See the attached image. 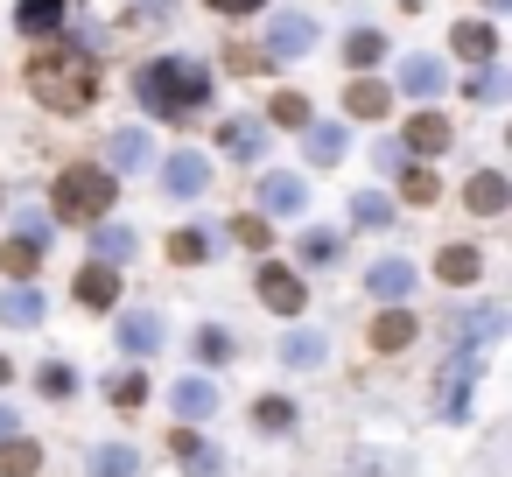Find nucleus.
<instances>
[{
	"instance_id": "12",
	"label": "nucleus",
	"mask_w": 512,
	"mask_h": 477,
	"mask_svg": "<svg viewBox=\"0 0 512 477\" xmlns=\"http://www.w3.org/2000/svg\"><path fill=\"white\" fill-rule=\"evenodd\" d=\"M456 57L491 64V57H498V29H491V22H463V29H456Z\"/></svg>"
},
{
	"instance_id": "26",
	"label": "nucleus",
	"mask_w": 512,
	"mask_h": 477,
	"mask_svg": "<svg viewBox=\"0 0 512 477\" xmlns=\"http://www.w3.org/2000/svg\"><path fill=\"white\" fill-rule=\"evenodd\" d=\"M36 386H43V400H71V393H78V372H71V365H43Z\"/></svg>"
},
{
	"instance_id": "34",
	"label": "nucleus",
	"mask_w": 512,
	"mask_h": 477,
	"mask_svg": "<svg viewBox=\"0 0 512 477\" xmlns=\"http://www.w3.org/2000/svg\"><path fill=\"white\" fill-rule=\"evenodd\" d=\"M274 120L302 127V120H309V99H302V92H281V99H274Z\"/></svg>"
},
{
	"instance_id": "15",
	"label": "nucleus",
	"mask_w": 512,
	"mask_h": 477,
	"mask_svg": "<svg viewBox=\"0 0 512 477\" xmlns=\"http://www.w3.org/2000/svg\"><path fill=\"white\" fill-rule=\"evenodd\" d=\"M36 470H43V449L36 442H22V435L0 442V477H36Z\"/></svg>"
},
{
	"instance_id": "27",
	"label": "nucleus",
	"mask_w": 512,
	"mask_h": 477,
	"mask_svg": "<svg viewBox=\"0 0 512 477\" xmlns=\"http://www.w3.org/2000/svg\"><path fill=\"white\" fill-rule=\"evenodd\" d=\"M134 470H141L134 449H99V456H92V477H134Z\"/></svg>"
},
{
	"instance_id": "42",
	"label": "nucleus",
	"mask_w": 512,
	"mask_h": 477,
	"mask_svg": "<svg viewBox=\"0 0 512 477\" xmlns=\"http://www.w3.org/2000/svg\"><path fill=\"white\" fill-rule=\"evenodd\" d=\"M15 435V407H0V442H8Z\"/></svg>"
},
{
	"instance_id": "43",
	"label": "nucleus",
	"mask_w": 512,
	"mask_h": 477,
	"mask_svg": "<svg viewBox=\"0 0 512 477\" xmlns=\"http://www.w3.org/2000/svg\"><path fill=\"white\" fill-rule=\"evenodd\" d=\"M0 386H8V358H0Z\"/></svg>"
},
{
	"instance_id": "30",
	"label": "nucleus",
	"mask_w": 512,
	"mask_h": 477,
	"mask_svg": "<svg viewBox=\"0 0 512 477\" xmlns=\"http://www.w3.org/2000/svg\"><path fill=\"white\" fill-rule=\"evenodd\" d=\"M92 246H99V260H127L134 253V232L127 225H106V232H92Z\"/></svg>"
},
{
	"instance_id": "3",
	"label": "nucleus",
	"mask_w": 512,
	"mask_h": 477,
	"mask_svg": "<svg viewBox=\"0 0 512 477\" xmlns=\"http://www.w3.org/2000/svg\"><path fill=\"white\" fill-rule=\"evenodd\" d=\"M29 85H36V99H43V106H85V99H92V71H85V64H71V57H43Z\"/></svg>"
},
{
	"instance_id": "22",
	"label": "nucleus",
	"mask_w": 512,
	"mask_h": 477,
	"mask_svg": "<svg viewBox=\"0 0 512 477\" xmlns=\"http://www.w3.org/2000/svg\"><path fill=\"white\" fill-rule=\"evenodd\" d=\"M379 57H386V36H379V29H358V36L344 43V64H358V71L379 64Z\"/></svg>"
},
{
	"instance_id": "40",
	"label": "nucleus",
	"mask_w": 512,
	"mask_h": 477,
	"mask_svg": "<svg viewBox=\"0 0 512 477\" xmlns=\"http://www.w3.org/2000/svg\"><path fill=\"white\" fill-rule=\"evenodd\" d=\"M218 15H253V8H267V0H211Z\"/></svg>"
},
{
	"instance_id": "4",
	"label": "nucleus",
	"mask_w": 512,
	"mask_h": 477,
	"mask_svg": "<svg viewBox=\"0 0 512 477\" xmlns=\"http://www.w3.org/2000/svg\"><path fill=\"white\" fill-rule=\"evenodd\" d=\"M260 302H267L274 316H295V309L309 302V288H302V274H288V267H260Z\"/></svg>"
},
{
	"instance_id": "37",
	"label": "nucleus",
	"mask_w": 512,
	"mask_h": 477,
	"mask_svg": "<svg viewBox=\"0 0 512 477\" xmlns=\"http://www.w3.org/2000/svg\"><path fill=\"white\" fill-rule=\"evenodd\" d=\"M407 197H414V204H435V176H428V169H407Z\"/></svg>"
},
{
	"instance_id": "21",
	"label": "nucleus",
	"mask_w": 512,
	"mask_h": 477,
	"mask_svg": "<svg viewBox=\"0 0 512 477\" xmlns=\"http://www.w3.org/2000/svg\"><path fill=\"white\" fill-rule=\"evenodd\" d=\"M372 344H379V351L414 344V316H407V309H400V316H379V323H372Z\"/></svg>"
},
{
	"instance_id": "13",
	"label": "nucleus",
	"mask_w": 512,
	"mask_h": 477,
	"mask_svg": "<svg viewBox=\"0 0 512 477\" xmlns=\"http://www.w3.org/2000/svg\"><path fill=\"white\" fill-rule=\"evenodd\" d=\"M400 85H407L414 99H435V92L449 85V71H442L435 57H407V71H400Z\"/></svg>"
},
{
	"instance_id": "23",
	"label": "nucleus",
	"mask_w": 512,
	"mask_h": 477,
	"mask_svg": "<svg viewBox=\"0 0 512 477\" xmlns=\"http://www.w3.org/2000/svg\"><path fill=\"white\" fill-rule=\"evenodd\" d=\"M302 148H309V162H337L344 155V127H309Z\"/></svg>"
},
{
	"instance_id": "19",
	"label": "nucleus",
	"mask_w": 512,
	"mask_h": 477,
	"mask_svg": "<svg viewBox=\"0 0 512 477\" xmlns=\"http://www.w3.org/2000/svg\"><path fill=\"white\" fill-rule=\"evenodd\" d=\"M302 197H309V190H302L295 176H267V183H260V204H267V211H302Z\"/></svg>"
},
{
	"instance_id": "24",
	"label": "nucleus",
	"mask_w": 512,
	"mask_h": 477,
	"mask_svg": "<svg viewBox=\"0 0 512 477\" xmlns=\"http://www.w3.org/2000/svg\"><path fill=\"white\" fill-rule=\"evenodd\" d=\"M505 197H512L505 176H477V183H470V211H505Z\"/></svg>"
},
{
	"instance_id": "5",
	"label": "nucleus",
	"mask_w": 512,
	"mask_h": 477,
	"mask_svg": "<svg viewBox=\"0 0 512 477\" xmlns=\"http://www.w3.org/2000/svg\"><path fill=\"white\" fill-rule=\"evenodd\" d=\"M155 344H162V316H155V309H127V316H120V351L148 358Z\"/></svg>"
},
{
	"instance_id": "10",
	"label": "nucleus",
	"mask_w": 512,
	"mask_h": 477,
	"mask_svg": "<svg viewBox=\"0 0 512 477\" xmlns=\"http://www.w3.org/2000/svg\"><path fill=\"white\" fill-rule=\"evenodd\" d=\"M211 407H218V386L211 379H176V414L183 421H211Z\"/></svg>"
},
{
	"instance_id": "28",
	"label": "nucleus",
	"mask_w": 512,
	"mask_h": 477,
	"mask_svg": "<svg viewBox=\"0 0 512 477\" xmlns=\"http://www.w3.org/2000/svg\"><path fill=\"white\" fill-rule=\"evenodd\" d=\"M113 162H120V169H141V162H148V134H141V127H127V134L113 141Z\"/></svg>"
},
{
	"instance_id": "35",
	"label": "nucleus",
	"mask_w": 512,
	"mask_h": 477,
	"mask_svg": "<svg viewBox=\"0 0 512 477\" xmlns=\"http://www.w3.org/2000/svg\"><path fill=\"white\" fill-rule=\"evenodd\" d=\"M113 400H120V407H141V400H148V379H141V372L113 379Z\"/></svg>"
},
{
	"instance_id": "14",
	"label": "nucleus",
	"mask_w": 512,
	"mask_h": 477,
	"mask_svg": "<svg viewBox=\"0 0 512 477\" xmlns=\"http://www.w3.org/2000/svg\"><path fill=\"white\" fill-rule=\"evenodd\" d=\"M386 106H393V92H386L379 78H358V85L344 92V113H358V120H379Z\"/></svg>"
},
{
	"instance_id": "29",
	"label": "nucleus",
	"mask_w": 512,
	"mask_h": 477,
	"mask_svg": "<svg viewBox=\"0 0 512 477\" xmlns=\"http://www.w3.org/2000/svg\"><path fill=\"white\" fill-rule=\"evenodd\" d=\"M351 218H358V225H372V232H379V225H393V204H386V197H372V190H365V197H351Z\"/></svg>"
},
{
	"instance_id": "25",
	"label": "nucleus",
	"mask_w": 512,
	"mask_h": 477,
	"mask_svg": "<svg viewBox=\"0 0 512 477\" xmlns=\"http://www.w3.org/2000/svg\"><path fill=\"white\" fill-rule=\"evenodd\" d=\"M435 267H442V281H449V288H456V281H477V253H470V246H449Z\"/></svg>"
},
{
	"instance_id": "20",
	"label": "nucleus",
	"mask_w": 512,
	"mask_h": 477,
	"mask_svg": "<svg viewBox=\"0 0 512 477\" xmlns=\"http://www.w3.org/2000/svg\"><path fill=\"white\" fill-rule=\"evenodd\" d=\"M407 141H414L421 155H442V148H449V120H435V113H421V120L407 127Z\"/></svg>"
},
{
	"instance_id": "9",
	"label": "nucleus",
	"mask_w": 512,
	"mask_h": 477,
	"mask_svg": "<svg viewBox=\"0 0 512 477\" xmlns=\"http://www.w3.org/2000/svg\"><path fill=\"white\" fill-rule=\"evenodd\" d=\"M120 295V274H113V260H92L85 274H78V302H92V309H106Z\"/></svg>"
},
{
	"instance_id": "33",
	"label": "nucleus",
	"mask_w": 512,
	"mask_h": 477,
	"mask_svg": "<svg viewBox=\"0 0 512 477\" xmlns=\"http://www.w3.org/2000/svg\"><path fill=\"white\" fill-rule=\"evenodd\" d=\"M176 456H183V463H190L197 477H211V470H218V449H204L197 435H176Z\"/></svg>"
},
{
	"instance_id": "2",
	"label": "nucleus",
	"mask_w": 512,
	"mask_h": 477,
	"mask_svg": "<svg viewBox=\"0 0 512 477\" xmlns=\"http://www.w3.org/2000/svg\"><path fill=\"white\" fill-rule=\"evenodd\" d=\"M113 190H120V176H106V169H64L57 176V218H106Z\"/></svg>"
},
{
	"instance_id": "39",
	"label": "nucleus",
	"mask_w": 512,
	"mask_h": 477,
	"mask_svg": "<svg viewBox=\"0 0 512 477\" xmlns=\"http://www.w3.org/2000/svg\"><path fill=\"white\" fill-rule=\"evenodd\" d=\"M302 253H309V260H330V253H337V239H330V232H309V239H302Z\"/></svg>"
},
{
	"instance_id": "8",
	"label": "nucleus",
	"mask_w": 512,
	"mask_h": 477,
	"mask_svg": "<svg viewBox=\"0 0 512 477\" xmlns=\"http://www.w3.org/2000/svg\"><path fill=\"white\" fill-rule=\"evenodd\" d=\"M365 288H372L379 302H400V295L414 288V267H407V260H379V267L365 274Z\"/></svg>"
},
{
	"instance_id": "38",
	"label": "nucleus",
	"mask_w": 512,
	"mask_h": 477,
	"mask_svg": "<svg viewBox=\"0 0 512 477\" xmlns=\"http://www.w3.org/2000/svg\"><path fill=\"white\" fill-rule=\"evenodd\" d=\"M232 239H239V246H267V239H274V232H267V225H260V218H239V225H232Z\"/></svg>"
},
{
	"instance_id": "11",
	"label": "nucleus",
	"mask_w": 512,
	"mask_h": 477,
	"mask_svg": "<svg viewBox=\"0 0 512 477\" xmlns=\"http://www.w3.org/2000/svg\"><path fill=\"white\" fill-rule=\"evenodd\" d=\"M29 36H50V29H64L71 22V0H22V15H15Z\"/></svg>"
},
{
	"instance_id": "41",
	"label": "nucleus",
	"mask_w": 512,
	"mask_h": 477,
	"mask_svg": "<svg viewBox=\"0 0 512 477\" xmlns=\"http://www.w3.org/2000/svg\"><path fill=\"white\" fill-rule=\"evenodd\" d=\"M134 8H141V15H169V8H176V0H134Z\"/></svg>"
},
{
	"instance_id": "17",
	"label": "nucleus",
	"mask_w": 512,
	"mask_h": 477,
	"mask_svg": "<svg viewBox=\"0 0 512 477\" xmlns=\"http://www.w3.org/2000/svg\"><path fill=\"white\" fill-rule=\"evenodd\" d=\"M281 358H288V365H323V358H330V337H323V330H295V337L281 344Z\"/></svg>"
},
{
	"instance_id": "31",
	"label": "nucleus",
	"mask_w": 512,
	"mask_h": 477,
	"mask_svg": "<svg viewBox=\"0 0 512 477\" xmlns=\"http://www.w3.org/2000/svg\"><path fill=\"white\" fill-rule=\"evenodd\" d=\"M169 260L197 267V260H211V239H204V232H176V239H169Z\"/></svg>"
},
{
	"instance_id": "6",
	"label": "nucleus",
	"mask_w": 512,
	"mask_h": 477,
	"mask_svg": "<svg viewBox=\"0 0 512 477\" xmlns=\"http://www.w3.org/2000/svg\"><path fill=\"white\" fill-rule=\"evenodd\" d=\"M309 43H316V22H309V15H281V22L267 29V50H274V57H302Z\"/></svg>"
},
{
	"instance_id": "7",
	"label": "nucleus",
	"mask_w": 512,
	"mask_h": 477,
	"mask_svg": "<svg viewBox=\"0 0 512 477\" xmlns=\"http://www.w3.org/2000/svg\"><path fill=\"white\" fill-rule=\"evenodd\" d=\"M162 183H169L176 197H197V190L211 183V162H204V155H169V169H162Z\"/></svg>"
},
{
	"instance_id": "16",
	"label": "nucleus",
	"mask_w": 512,
	"mask_h": 477,
	"mask_svg": "<svg viewBox=\"0 0 512 477\" xmlns=\"http://www.w3.org/2000/svg\"><path fill=\"white\" fill-rule=\"evenodd\" d=\"M0 323H15V330L43 323V295L36 288H8V295H0Z\"/></svg>"
},
{
	"instance_id": "18",
	"label": "nucleus",
	"mask_w": 512,
	"mask_h": 477,
	"mask_svg": "<svg viewBox=\"0 0 512 477\" xmlns=\"http://www.w3.org/2000/svg\"><path fill=\"white\" fill-rule=\"evenodd\" d=\"M267 148V127L260 120H239V127H225V155H239V162H253Z\"/></svg>"
},
{
	"instance_id": "32",
	"label": "nucleus",
	"mask_w": 512,
	"mask_h": 477,
	"mask_svg": "<svg viewBox=\"0 0 512 477\" xmlns=\"http://www.w3.org/2000/svg\"><path fill=\"white\" fill-rule=\"evenodd\" d=\"M197 358H204V365H225V358H232V337H225L218 323H204V330H197Z\"/></svg>"
},
{
	"instance_id": "36",
	"label": "nucleus",
	"mask_w": 512,
	"mask_h": 477,
	"mask_svg": "<svg viewBox=\"0 0 512 477\" xmlns=\"http://www.w3.org/2000/svg\"><path fill=\"white\" fill-rule=\"evenodd\" d=\"M253 421L274 435V428H288V421H295V407H288V400H260V414H253Z\"/></svg>"
},
{
	"instance_id": "1",
	"label": "nucleus",
	"mask_w": 512,
	"mask_h": 477,
	"mask_svg": "<svg viewBox=\"0 0 512 477\" xmlns=\"http://www.w3.org/2000/svg\"><path fill=\"white\" fill-rule=\"evenodd\" d=\"M211 99V71L197 64V57H155L148 71H141V106L155 113V120H183V113H197Z\"/></svg>"
}]
</instances>
